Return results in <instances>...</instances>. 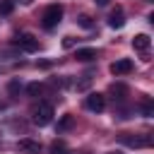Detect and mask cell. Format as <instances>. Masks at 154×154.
<instances>
[{"label":"cell","instance_id":"cell-1","mask_svg":"<svg viewBox=\"0 0 154 154\" xmlns=\"http://www.w3.org/2000/svg\"><path fill=\"white\" fill-rule=\"evenodd\" d=\"M60 19H63V5L53 2V5H48V7L43 10L41 24H43V29H55V26L60 24Z\"/></svg>","mask_w":154,"mask_h":154},{"label":"cell","instance_id":"cell-2","mask_svg":"<svg viewBox=\"0 0 154 154\" xmlns=\"http://www.w3.org/2000/svg\"><path fill=\"white\" fill-rule=\"evenodd\" d=\"M118 140L125 144V147H132V149H147L152 147V135H132V132H120Z\"/></svg>","mask_w":154,"mask_h":154},{"label":"cell","instance_id":"cell-3","mask_svg":"<svg viewBox=\"0 0 154 154\" xmlns=\"http://www.w3.org/2000/svg\"><path fill=\"white\" fill-rule=\"evenodd\" d=\"M53 120V106L51 103H38L34 108V123L36 125H48Z\"/></svg>","mask_w":154,"mask_h":154},{"label":"cell","instance_id":"cell-4","mask_svg":"<svg viewBox=\"0 0 154 154\" xmlns=\"http://www.w3.org/2000/svg\"><path fill=\"white\" fill-rule=\"evenodd\" d=\"M84 106H87L89 111H94V113H101V111L106 108V96H103V94H96V91H91V94L84 99Z\"/></svg>","mask_w":154,"mask_h":154},{"label":"cell","instance_id":"cell-5","mask_svg":"<svg viewBox=\"0 0 154 154\" xmlns=\"http://www.w3.org/2000/svg\"><path fill=\"white\" fill-rule=\"evenodd\" d=\"M14 43H17L19 51H24V53H34V51H38V38H34L31 34H22V36H17Z\"/></svg>","mask_w":154,"mask_h":154},{"label":"cell","instance_id":"cell-6","mask_svg":"<svg viewBox=\"0 0 154 154\" xmlns=\"http://www.w3.org/2000/svg\"><path fill=\"white\" fill-rule=\"evenodd\" d=\"M17 149L22 154H41V142L38 140H31V137H22L17 142Z\"/></svg>","mask_w":154,"mask_h":154},{"label":"cell","instance_id":"cell-7","mask_svg":"<svg viewBox=\"0 0 154 154\" xmlns=\"http://www.w3.org/2000/svg\"><path fill=\"white\" fill-rule=\"evenodd\" d=\"M128 72H132V60H128V58H120V60L111 63V75L120 77V75H128Z\"/></svg>","mask_w":154,"mask_h":154},{"label":"cell","instance_id":"cell-8","mask_svg":"<svg viewBox=\"0 0 154 154\" xmlns=\"http://www.w3.org/2000/svg\"><path fill=\"white\" fill-rule=\"evenodd\" d=\"M149 46H152V38H149L147 34H137V36L132 38V48H135L137 53H142V55L149 53Z\"/></svg>","mask_w":154,"mask_h":154},{"label":"cell","instance_id":"cell-9","mask_svg":"<svg viewBox=\"0 0 154 154\" xmlns=\"http://www.w3.org/2000/svg\"><path fill=\"white\" fill-rule=\"evenodd\" d=\"M123 24H125V19H123V10L116 7V10L111 12V17H108V26H111V29H120Z\"/></svg>","mask_w":154,"mask_h":154},{"label":"cell","instance_id":"cell-10","mask_svg":"<svg viewBox=\"0 0 154 154\" xmlns=\"http://www.w3.org/2000/svg\"><path fill=\"white\" fill-rule=\"evenodd\" d=\"M75 58H77V60H82V63H89V60H94V58H96V51H94V48H77Z\"/></svg>","mask_w":154,"mask_h":154},{"label":"cell","instance_id":"cell-11","mask_svg":"<svg viewBox=\"0 0 154 154\" xmlns=\"http://www.w3.org/2000/svg\"><path fill=\"white\" fill-rule=\"evenodd\" d=\"M111 94H113V99L123 101V99L128 96V87H125V84H113V87H111Z\"/></svg>","mask_w":154,"mask_h":154},{"label":"cell","instance_id":"cell-12","mask_svg":"<svg viewBox=\"0 0 154 154\" xmlns=\"http://www.w3.org/2000/svg\"><path fill=\"white\" fill-rule=\"evenodd\" d=\"M12 10H14V0H0V17L12 14Z\"/></svg>","mask_w":154,"mask_h":154},{"label":"cell","instance_id":"cell-13","mask_svg":"<svg viewBox=\"0 0 154 154\" xmlns=\"http://www.w3.org/2000/svg\"><path fill=\"white\" fill-rule=\"evenodd\" d=\"M140 108H142V113H144L147 118H149V116H154V103H152V99H142Z\"/></svg>","mask_w":154,"mask_h":154},{"label":"cell","instance_id":"cell-14","mask_svg":"<svg viewBox=\"0 0 154 154\" xmlns=\"http://www.w3.org/2000/svg\"><path fill=\"white\" fill-rule=\"evenodd\" d=\"M51 154H72V152H70L63 142H53V144H51Z\"/></svg>","mask_w":154,"mask_h":154},{"label":"cell","instance_id":"cell-15","mask_svg":"<svg viewBox=\"0 0 154 154\" xmlns=\"http://www.w3.org/2000/svg\"><path fill=\"white\" fill-rule=\"evenodd\" d=\"M72 123H75V118H72V116H63V118H60V123H58V130H70V128H72Z\"/></svg>","mask_w":154,"mask_h":154},{"label":"cell","instance_id":"cell-16","mask_svg":"<svg viewBox=\"0 0 154 154\" xmlns=\"http://www.w3.org/2000/svg\"><path fill=\"white\" fill-rule=\"evenodd\" d=\"M41 91H43V87H41L38 82H31V84L26 87V94H29V96H38Z\"/></svg>","mask_w":154,"mask_h":154},{"label":"cell","instance_id":"cell-17","mask_svg":"<svg viewBox=\"0 0 154 154\" xmlns=\"http://www.w3.org/2000/svg\"><path fill=\"white\" fill-rule=\"evenodd\" d=\"M79 24H82L84 29H89V26H91V19H89L87 14H82V17H79Z\"/></svg>","mask_w":154,"mask_h":154},{"label":"cell","instance_id":"cell-18","mask_svg":"<svg viewBox=\"0 0 154 154\" xmlns=\"http://www.w3.org/2000/svg\"><path fill=\"white\" fill-rule=\"evenodd\" d=\"M63 46H65V48H72V46H75V38H72V36H65V38H63Z\"/></svg>","mask_w":154,"mask_h":154},{"label":"cell","instance_id":"cell-19","mask_svg":"<svg viewBox=\"0 0 154 154\" xmlns=\"http://www.w3.org/2000/svg\"><path fill=\"white\" fill-rule=\"evenodd\" d=\"M17 89H19V82H17V79H14V82H10V94H12V96L17 94Z\"/></svg>","mask_w":154,"mask_h":154},{"label":"cell","instance_id":"cell-20","mask_svg":"<svg viewBox=\"0 0 154 154\" xmlns=\"http://www.w3.org/2000/svg\"><path fill=\"white\" fill-rule=\"evenodd\" d=\"M94 2H96V5H101V7H103V5H108V2H111V0H94Z\"/></svg>","mask_w":154,"mask_h":154},{"label":"cell","instance_id":"cell-21","mask_svg":"<svg viewBox=\"0 0 154 154\" xmlns=\"http://www.w3.org/2000/svg\"><path fill=\"white\" fill-rule=\"evenodd\" d=\"M113 154H120V152H113Z\"/></svg>","mask_w":154,"mask_h":154}]
</instances>
